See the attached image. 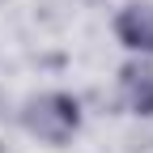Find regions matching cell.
Listing matches in <instances>:
<instances>
[{
  "label": "cell",
  "instance_id": "1",
  "mask_svg": "<svg viewBox=\"0 0 153 153\" xmlns=\"http://www.w3.org/2000/svg\"><path fill=\"white\" fill-rule=\"evenodd\" d=\"M17 123L26 128L30 140L47 145V149H64L81 132V98H72L64 89H43V94L22 102Z\"/></svg>",
  "mask_w": 153,
  "mask_h": 153
},
{
  "label": "cell",
  "instance_id": "2",
  "mask_svg": "<svg viewBox=\"0 0 153 153\" xmlns=\"http://www.w3.org/2000/svg\"><path fill=\"white\" fill-rule=\"evenodd\" d=\"M119 106L128 115H140V119H153V60L145 55H132V60L119 68Z\"/></svg>",
  "mask_w": 153,
  "mask_h": 153
},
{
  "label": "cell",
  "instance_id": "3",
  "mask_svg": "<svg viewBox=\"0 0 153 153\" xmlns=\"http://www.w3.org/2000/svg\"><path fill=\"white\" fill-rule=\"evenodd\" d=\"M111 30H115V38H119L132 55L153 60V0H132V4H123L115 13Z\"/></svg>",
  "mask_w": 153,
  "mask_h": 153
}]
</instances>
